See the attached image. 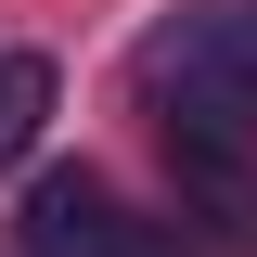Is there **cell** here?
<instances>
[{
    "mask_svg": "<svg viewBox=\"0 0 257 257\" xmlns=\"http://www.w3.org/2000/svg\"><path fill=\"white\" fill-rule=\"evenodd\" d=\"M13 231H26V257H155V231L128 219L116 180H90V167H52Z\"/></svg>",
    "mask_w": 257,
    "mask_h": 257,
    "instance_id": "cell-2",
    "label": "cell"
},
{
    "mask_svg": "<svg viewBox=\"0 0 257 257\" xmlns=\"http://www.w3.org/2000/svg\"><path fill=\"white\" fill-rule=\"evenodd\" d=\"M39 116H52V64H26V52H0V167L39 142Z\"/></svg>",
    "mask_w": 257,
    "mask_h": 257,
    "instance_id": "cell-3",
    "label": "cell"
},
{
    "mask_svg": "<svg viewBox=\"0 0 257 257\" xmlns=\"http://www.w3.org/2000/svg\"><path fill=\"white\" fill-rule=\"evenodd\" d=\"M128 77H142V103L167 116L180 155H231V142H257V0H193V13L142 26Z\"/></svg>",
    "mask_w": 257,
    "mask_h": 257,
    "instance_id": "cell-1",
    "label": "cell"
}]
</instances>
